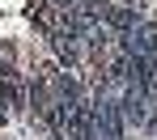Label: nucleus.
Wrapping results in <instances>:
<instances>
[{
  "label": "nucleus",
  "mask_w": 157,
  "mask_h": 140,
  "mask_svg": "<svg viewBox=\"0 0 157 140\" xmlns=\"http://www.w3.org/2000/svg\"><path fill=\"white\" fill-rule=\"evenodd\" d=\"M51 47H55V55H59V64H77L81 51H85V38L64 26V30H55V34H51Z\"/></svg>",
  "instance_id": "f257e3e1"
}]
</instances>
